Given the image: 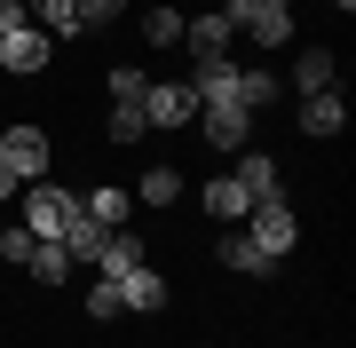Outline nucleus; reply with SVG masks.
<instances>
[{"mask_svg": "<svg viewBox=\"0 0 356 348\" xmlns=\"http://www.w3.org/2000/svg\"><path fill=\"white\" fill-rule=\"evenodd\" d=\"M72 214H79V198L64 190V182H48V174L24 182V230H32V238H64Z\"/></svg>", "mask_w": 356, "mask_h": 348, "instance_id": "obj_1", "label": "nucleus"}, {"mask_svg": "<svg viewBox=\"0 0 356 348\" xmlns=\"http://www.w3.org/2000/svg\"><path fill=\"white\" fill-rule=\"evenodd\" d=\"M245 238H254V245H261L269 261H285L293 245H301V222H293L285 190H277V198H261V206H245Z\"/></svg>", "mask_w": 356, "mask_h": 348, "instance_id": "obj_2", "label": "nucleus"}, {"mask_svg": "<svg viewBox=\"0 0 356 348\" xmlns=\"http://www.w3.org/2000/svg\"><path fill=\"white\" fill-rule=\"evenodd\" d=\"M229 32H245L254 48H285L293 40V8H269V0H222Z\"/></svg>", "mask_w": 356, "mask_h": 348, "instance_id": "obj_3", "label": "nucleus"}, {"mask_svg": "<svg viewBox=\"0 0 356 348\" xmlns=\"http://www.w3.org/2000/svg\"><path fill=\"white\" fill-rule=\"evenodd\" d=\"M0 167H8L16 182H40V174H48V135H40V127H8V135H0Z\"/></svg>", "mask_w": 356, "mask_h": 348, "instance_id": "obj_4", "label": "nucleus"}, {"mask_svg": "<svg viewBox=\"0 0 356 348\" xmlns=\"http://www.w3.org/2000/svg\"><path fill=\"white\" fill-rule=\"evenodd\" d=\"M198 135L214 142V151H245V142H254V111H238V103H198Z\"/></svg>", "mask_w": 356, "mask_h": 348, "instance_id": "obj_5", "label": "nucleus"}, {"mask_svg": "<svg viewBox=\"0 0 356 348\" xmlns=\"http://www.w3.org/2000/svg\"><path fill=\"white\" fill-rule=\"evenodd\" d=\"M143 119H151V127H191V119H198V95L182 88V79H159V88L143 95Z\"/></svg>", "mask_w": 356, "mask_h": 348, "instance_id": "obj_6", "label": "nucleus"}, {"mask_svg": "<svg viewBox=\"0 0 356 348\" xmlns=\"http://www.w3.org/2000/svg\"><path fill=\"white\" fill-rule=\"evenodd\" d=\"M182 88L198 95V103H238V64H229V56H198V72L182 79ZM245 111V103H238Z\"/></svg>", "mask_w": 356, "mask_h": 348, "instance_id": "obj_7", "label": "nucleus"}, {"mask_svg": "<svg viewBox=\"0 0 356 348\" xmlns=\"http://www.w3.org/2000/svg\"><path fill=\"white\" fill-rule=\"evenodd\" d=\"M48 56H56V40L40 32V24H24V32H0V64H8V72H40Z\"/></svg>", "mask_w": 356, "mask_h": 348, "instance_id": "obj_8", "label": "nucleus"}, {"mask_svg": "<svg viewBox=\"0 0 356 348\" xmlns=\"http://www.w3.org/2000/svg\"><path fill=\"white\" fill-rule=\"evenodd\" d=\"M79 214H88L95 230H127V222H135V190H111V182H103V190L79 198Z\"/></svg>", "mask_w": 356, "mask_h": 348, "instance_id": "obj_9", "label": "nucleus"}, {"mask_svg": "<svg viewBox=\"0 0 356 348\" xmlns=\"http://www.w3.org/2000/svg\"><path fill=\"white\" fill-rule=\"evenodd\" d=\"M229 40H238V32H229L222 8L214 16H182V48H191V56H229Z\"/></svg>", "mask_w": 356, "mask_h": 348, "instance_id": "obj_10", "label": "nucleus"}, {"mask_svg": "<svg viewBox=\"0 0 356 348\" xmlns=\"http://www.w3.org/2000/svg\"><path fill=\"white\" fill-rule=\"evenodd\" d=\"M111 285H119V309H159V301H166V277L151 270V261H135V270L111 277Z\"/></svg>", "mask_w": 356, "mask_h": 348, "instance_id": "obj_11", "label": "nucleus"}, {"mask_svg": "<svg viewBox=\"0 0 356 348\" xmlns=\"http://www.w3.org/2000/svg\"><path fill=\"white\" fill-rule=\"evenodd\" d=\"M301 127H309V135H341V127H348V103H341V88H317V95H301Z\"/></svg>", "mask_w": 356, "mask_h": 348, "instance_id": "obj_12", "label": "nucleus"}, {"mask_svg": "<svg viewBox=\"0 0 356 348\" xmlns=\"http://www.w3.org/2000/svg\"><path fill=\"white\" fill-rule=\"evenodd\" d=\"M214 254H222V270H238V277H261V270H277V261H269V254H261V245L245 238V230H238V238H214Z\"/></svg>", "mask_w": 356, "mask_h": 348, "instance_id": "obj_13", "label": "nucleus"}, {"mask_svg": "<svg viewBox=\"0 0 356 348\" xmlns=\"http://www.w3.org/2000/svg\"><path fill=\"white\" fill-rule=\"evenodd\" d=\"M238 190L254 198V206H261V198H277V158H261V151H238Z\"/></svg>", "mask_w": 356, "mask_h": 348, "instance_id": "obj_14", "label": "nucleus"}, {"mask_svg": "<svg viewBox=\"0 0 356 348\" xmlns=\"http://www.w3.org/2000/svg\"><path fill=\"white\" fill-rule=\"evenodd\" d=\"M24 270H32L40 285H64V277H72V254H64V238H32Z\"/></svg>", "mask_w": 356, "mask_h": 348, "instance_id": "obj_15", "label": "nucleus"}, {"mask_svg": "<svg viewBox=\"0 0 356 348\" xmlns=\"http://www.w3.org/2000/svg\"><path fill=\"white\" fill-rule=\"evenodd\" d=\"M135 261H143V238H135V230H111L103 254H95V277H127Z\"/></svg>", "mask_w": 356, "mask_h": 348, "instance_id": "obj_16", "label": "nucleus"}, {"mask_svg": "<svg viewBox=\"0 0 356 348\" xmlns=\"http://www.w3.org/2000/svg\"><path fill=\"white\" fill-rule=\"evenodd\" d=\"M245 206H254V198L238 190V174H214V182H206V214H214V222H245Z\"/></svg>", "mask_w": 356, "mask_h": 348, "instance_id": "obj_17", "label": "nucleus"}, {"mask_svg": "<svg viewBox=\"0 0 356 348\" xmlns=\"http://www.w3.org/2000/svg\"><path fill=\"white\" fill-rule=\"evenodd\" d=\"M103 238H111V230H95L88 214H72V230H64V254H72V270H95V254H103Z\"/></svg>", "mask_w": 356, "mask_h": 348, "instance_id": "obj_18", "label": "nucleus"}, {"mask_svg": "<svg viewBox=\"0 0 356 348\" xmlns=\"http://www.w3.org/2000/svg\"><path fill=\"white\" fill-rule=\"evenodd\" d=\"M175 198H182V174L175 167H151V174L135 182V206H175Z\"/></svg>", "mask_w": 356, "mask_h": 348, "instance_id": "obj_19", "label": "nucleus"}, {"mask_svg": "<svg viewBox=\"0 0 356 348\" xmlns=\"http://www.w3.org/2000/svg\"><path fill=\"white\" fill-rule=\"evenodd\" d=\"M293 88H301V95L332 88V48H301V64H293Z\"/></svg>", "mask_w": 356, "mask_h": 348, "instance_id": "obj_20", "label": "nucleus"}, {"mask_svg": "<svg viewBox=\"0 0 356 348\" xmlns=\"http://www.w3.org/2000/svg\"><path fill=\"white\" fill-rule=\"evenodd\" d=\"M238 103H245V111L277 103V72H238Z\"/></svg>", "mask_w": 356, "mask_h": 348, "instance_id": "obj_21", "label": "nucleus"}, {"mask_svg": "<svg viewBox=\"0 0 356 348\" xmlns=\"http://www.w3.org/2000/svg\"><path fill=\"white\" fill-rule=\"evenodd\" d=\"M32 16H40V32H48V40H64V32H79L72 0H32Z\"/></svg>", "mask_w": 356, "mask_h": 348, "instance_id": "obj_22", "label": "nucleus"}, {"mask_svg": "<svg viewBox=\"0 0 356 348\" xmlns=\"http://www.w3.org/2000/svg\"><path fill=\"white\" fill-rule=\"evenodd\" d=\"M143 40H151V48H182V16L175 8H151V16H143Z\"/></svg>", "mask_w": 356, "mask_h": 348, "instance_id": "obj_23", "label": "nucleus"}, {"mask_svg": "<svg viewBox=\"0 0 356 348\" xmlns=\"http://www.w3.org/2000/svg\"><path fill=\"white\" fill-rule=\"evenodd\" d=\"M103 88H111V103H143V95H151V79H143L135 64H119L111 79H103Z\"/></svg>", "mask_w": 356, "mask_h": 348, "instance_id": "obj_24", "label": "nucleus"}, {"mask_svg": "<svg viewBox=\"0 0 356 348\" xmlns=\"http://www.w3.org/2000/svg\"><path fill=\"white\" fill-rule=\"evenodd\" d=\"M72 16H79V24H119V16H127V0H72Z\"/></svg>", "mask_w": 356, "mask_h": 348, "instance_id": "obj_25", "label": "nucleus"}, {"mask_svg": "<svg viewBox=\"0 0 356 348\" xmlns=\"http://www.w3.org/2000/svg\"><path fill=\"white\" fill-rule=\"evenodd\" d=\"M143 127H151L143 103H119V111H111V142H143Z\"/></svg>", "mask_w": 356, "mask_h": 348, "instance_id": "obj_26", "label": "nucleus"}, {"mask_svg": "<svg viewBox=\"0 0 356 348\" xmlns=\"http://www.w3.org/2000/svg\"><path fill=\"white\" fill-rule=\"evenodd\" d=\"M88 317H119V285L111 277H88Z\"/></svg>", "mask_w": 356, "mask_h": 348, "instance_id": "obj_27", "label": "nucleus"}, {"mask_svg": "<svg viewBox=\"0 0 356 348\" xmlns=\"http://www.w3.org/2000/svg\"><path fill=\"white\" fill-rule=\"evenodd\" d=\"M24 254H32V230H0V261H16V270H24Z\"/></svg>", "mask_w": 356, "mask_h": 348, "instance_id": "obj_28", "label": "nucleus"}, {"mask_svg": "<svg viewBox=\"0 0 356 348\" xmlns=\"http://www.w3.org/2000/svg\"><path fill=\"white\" fill-rule=\"evenodd\" d=\"M0 32H24V0H0Z\"/></svg>", "mask_w": 356, "mask_h": 348, "instance_id": "obj_29", "label": "nucleus"}, {"mask_svg": "<svg viewBox=\"0 0 356 348\" xmlns=\"http://www.w3.org/2000/svg\"><path fill=\"white\" fill-rule=\"evenodd\" d=\"M0 198H16V174H8V167H0Z\"/></svg>", "mask_w": 356, "mask_h": 348, "instance_id": "obj_30", "label": "nucleus"}, {"mask_svg": "<svg viewBox=\"0 0 356 348\" xmlns=\"http://www.w3.org/2000/svg\"><path fill=\"white\" fill-rule=\"evenodd\" d=\"M269 8H293V0H269Z\"/></svg>", "mask_w": 356, "mask_h": 348, "instance_id": "obj_31", "label": "nucleus"}, {"mask_svg": "<svg viewBox=\"0 0 356 348\" xmlns=\"http://www.w3.org/2000/svg\"><path fill=\"white\" fill-rule=\"evenodd\" d=\"M332 8H356V0H332Z\"/></svg>", "mask_w": 356, "mask_h": 348, "instance_id": "obj_32", "label": "nucleus"}]
</instances>
